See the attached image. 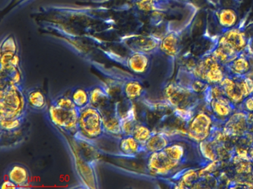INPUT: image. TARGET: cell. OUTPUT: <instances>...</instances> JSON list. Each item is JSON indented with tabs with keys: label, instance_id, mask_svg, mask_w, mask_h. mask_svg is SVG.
I'll use <instances>...</instances> for the list:
<instances>
[{
	"label": "cell",
	"instance_id": "1",
	"mask_svg": "<svg viewBox=\"0 0 253 189\" xmlns=\"http://www.w3.org/2000/svg\"><path fill=\"white\" fill-rule=\"evenodd\" d=\"M0 93V118H24L27 99L20 85L8 81Z\"/></svg>",
	"mask_w": 253,
	"mask_h": 189
},
{
	"label": "cell",
	"instance_id": "28",
	"mask_svg": "<svg viewBox=\"0 0 253 189\" xmlns=\"http://www.w3.org/2000/svg\"><path fill=\"white\" fill-rule=\"evenodd\" d=\"M239 85L240 89L244 94V97H248L253 94V78L247 76H234Z\"/></svg>",
	"mask_w": 253,
	"mask_h": 189
},
{
	"label": "cell",
	"instance_id": "37",
	"mask_svg": "<svg viewBox=\"0 0 253 189\" xmlns=\"http://www.w3.org/2000/svg\"><path fill=\"white\" fill-rule=\"evenodd\" d=\"M15 188H17V186L14 184L12 182L10 181L9 180H7V181L4 182L2 183V186H1V189H15Z\"/></svg>",
	"mask_w": 253,
	"mask_h": 189
},
{
	"label": "cell",
	"instance_id": "25",
	"mask_svg": "<svg viewBox=\"0 0 253 189\" xmlns=\"http://www.w3.org/2000/svg\"><path fill=\"white\" fill-rule=\"evenodd\" d=\"M134 109H130L124 117L121 118V129L123 135H131L137 124Z\"/></svg>",
	"mask_w": 253,
	"mask_h": 189
},
{
	"label": "cell",
	"instance_id": "6",
	"mask_svg": "<svg viewBox=\"0 0 253 189\" xmlns=\"http://www.w3.org/2000/svg\"><path fill=\"white\" fill-rule=\"evenodd\" d=\"M166 100L176 109H187L190 107L195 97L191 89L177 84H170L164 90Z\"/></svg>",
	"mask_w": 253,
	"mask_h": 189
},
{
	"label": "cell",
	"instance_id": "19",
	"mask_svg": "<svg viewBox=\"0 0 253 189\" xmlns=\"http://www.w3.org/2000/svg\"><path fill=\"white\" fill-rule=\"evenodd\" d=\"M227 66L233 76H244L250 72L251 68L245 52L238 55L230 63H228Z\"/></svg>",
	"mask_w": 253,
	"mask_h": 189
},
{
	"label": "cell",
	"instance_id": "38",
	"mask_svg": "<svg viewBox=\"0 0 253 189\" xmlns=\"http://www.w3.org/2000/svg\"><path fill=\"white\" fill-rule=\"evenodd\" d=\"M249 155H250V158L253 159V146H252L251 149H250Z\"/></svg>",
	"mask_w": 253,
	"mask_h": 189
},
{
	"label": "cell",
	"instance_id": "12",
	"mask_svg": "<svg viewBox=\"0 0 253 189\" xmlns=\"http://www.w3.org/2000/svg\"><path fill=\"white\" fill-rule=\"evenodd\" d=\"M103 118L104 130L114 135H123L121 129V118L117 112L112 102L98 109Z\"/></svg>",
	"mask_w": 253,
	"mask_h": 189
},
{
	"label": "cell",
	"instance_id": "13",
	"mask_svg": "<svg viewBox=\"0 0 253 189\" xmlns=\"http://www.w3.org/2000/svg\"><path fill=\"white\" fill-rule=\"evenodd\" d=\"M180 36L178 31H169L161 38L160 50L169 57H175L180 51Z\"/></svg>",
	"mask_w": 253,
	"mask_h": 189
},
{
	"label": "cell",
	"instance_id": "16",
	"mask_svg": "<svg viewBox=\"0 0 253 189\" xmlns=\"http://www.w3.org/2000/svg\"><path fill=\"white\" fill-rule=\"evenodd\" d=\"M127 66L136 74H144L149 69L150 59L149 54L142 52H133L127 59Z\"/></svg>",
	"mask_w": 253,
	"mask_h": 189
},
{
	"label": "cell",
	"instance_id": "36",
	"mask_svg": "<svg viewBox=\"0 0 253 189\" xmlns=\"http://www.w3.org/2000/svg\"><path fill=\"white\" fill-rule=\"evenodd\" d=\"M247 54L253 56V35L248 36V44H247Z\"/></svg>",
	"mask_w": 253,
	"mask_h": 189
},
{
	"label": "cell",
	"instance_id": "26",
	"mask_svg": "<svg viewBox=\"0 0 253 189\" xmlns=\"http://www.w3.org/2000/svg\"><path fill=\"white\" fill-rule=\"evenodd\" d=\"M153 131L145 124L137 123L135 127H134V131H133L131 135L140 143V144H146V142L150 138L151 136L153 134Z\"/></svg>",
	"mask_w": 253,
	"mask_h": 189
},
{
	"label": "cell",
	"instance_id": "7",
	"mask_svg": "<svg viewBox=\"0 0 253 189\" xmlns=\"http://www.w3.org/2000/svg\"><path fill=\"white\" fill-rule=\"evenodd\" d=\"M212 119L204 112H199L194 115L188 125L187 134L190 138L198 143L209 138L211 132Z\"/></svg>",
	"mask_w": 253,
	"mask_h": 189
},
{
	"label": "cell",
	"instance_id": "5",
	"mask_svg": "<svg viewBox=\"0 0 253 189\" xmlns=\"http://www.w3.org/2000/svg\"><path fill=\"white\" fill-rule=\"evenodd\" d=\"M247 17L248 14H246L238 25L223 31L217 41L224 43L238 54L246 52L248 44V35L245 31L246 19Z\"/></svg>",
	"mask_w": 253,
	"mask_h": 189
},
{
	"label": "cell",
	"instance_id": "17",
	"mask_svg": "<svg viewBox=\"0 0 253 189\" xmlns=\"http://www.w3.org/2000/svg\"><path fill=\"white\" fill-rule=\"evenodd\" d=\"M8 180L14 183L17 187L26 186L29 180L30 174L25 165L15 164L8 170Z\"/></svg>",
	"mask_w": 253,
	"mask_h": 189
},
{
	"label": "cell",
	"instance_id": "21",
	"mask_svg": "<svg viewBox=\"0 0 253 189\" xmlns=\"http://www.w3.org/2000/svg\"><path fill=\"white\" fill-rule=\"evenodd\" d=\"M119 148L123 154L128 156H134L144 149V146L132 135H124L120 140Z\"/></svg>",
	"mask_w": 253,
	"mask_h": 189
},
{
	"label": "cell",
	"instance_id": "8",
	"mask_svg": "<svg viewBox=\"0 0 253 189\" xmlns=\"http://www.w3.org/2000/svg\"><path fill=\"white\" fill-rule=\"evenodd\" d=\"M180 162L170 158L164 150L152 152L147 160V168L150 173L158 176H167L172 172Z\"/></svg>",
	"mask_w": 253,
	"mask_h": 189
},
{
	"label": "cell",
	"instance_id": "2",
	"mask_svg": "<svg viewBox=\"0 0 253 189\" xmlns=\"http://www.w3.org/2000/svg\"><path fill=\"white\" fill-rule=\"evenodd\" d=\"M78 131L88 139L100 137L105 131L100 111L90 105L80 109Z\"/></svg>",
	"mask_w": 253,
	"mask_h": 189
},
{
	"label": "cell",
	"instance_id": "22",
	"mask_svg": "<svg viewBox=\"0 0 253 189\" xmlns=\"http://www.w3.org/2000/svg\"><path fill=\"white\" fill-rule=\"evenodd\" d=\"M123 92L127 100H135L143 95L144 87L138 80H128L124 83Z\"/></svg>",
	"mask_w": 253,
	"mask_h": 189
},
{
	"label": "cell",
	"instance_id": "23",
	"mask_svg": "<svg viewBox=\"0 0 253 189\" xmlns=\"http://www.w3.org/2000/svg\"><path fill=\"white\" fill-rule=\"evenodd\" d=\"M28 106L35 110H43L47 107V100L44 93L39 89H34L26 94Z\"/></svg>",
	"mask_w": 253,
	"mask_h": 189
},
{
	"label": "cell",
	"instance_id": "35",
	"mask_svg": "<svg viewBox=\"0 0 253 189\" xmlns=\"http://www.w3.org/2000/svg\"><path fill=\"white\" fill-rule=\"evenodd\" d=\"M157 1L169 3V4H170L171 1H174V2H178L180 3V4H184L185 6L191 5V4H195L192 0H157Z\"/></svg>",
	"mask_w": 253,
	"mask_h": 189
},
{
	"label": "cell",
	"instance_id": "15",
	"mask_svg": "<svg viewBox=\"0 0 253 189\" xmlns=\"http://www.w3.org/2000/svg\"><path fill=\"white\" fill-rule=\"evenodd\" d=\"M219 84L223 89L226 97L234 105L242 103L245 99L234 77L226 76Z\"/></svg>",
	"mask_w": 253,
	"mask_h": 189
},
{
	"label": "cell",
	"instance_id": "31",
	"mask_svg": "<svg viewBox=\"0 0 253 189\" xmlns=\"http://www.w3.org/2000/svg\"><path fill=\"white\" fill-rule=\"evenodd\" d=\"M17 51H18V47H17L15 38L12 35H8L3 40L1 44V53H5V52L17 53Z\"/></svg>",
	"mask_w": 253,
	"mask_h": 189
},
{
	"label": "cell",
	"instance_id": "34",
	"mask_svg": "<svg viewBox=\"0 0 253 189\" xmlns=\"http://www.w3.org/2000/svg\"><path fill=\"white\" fill-rule=\"evenodd\" d=\"M241 104L244 108V112H247V113L253 112V94L245 97Z\"/></svg>",
	"mask_w": 253,
	"mask_h": 189
},
{
	"label": "cell",
	"instance_id": "9",
	"mask_svg": "<svg viewBox=\"0 0 253 189\" xmlns=\"http://www.w3.org/2000/svg\"><path fill=\"white\" fill-rule=\"evenodd\" d=\"M126 44L134 52L150 54L160 49L161 40L154 35H131L124 38Z\"/></svg>",
	"mask_w": 253,
	"mask_h": 189
},
{
	"label": "cell",
	"instance_id": "20",
	"mask_svg": "<svg viewBox=\"0 0 253 189\" xmlns=\"http://www.w3.org/2000/svg\"><path fill=\"white\" fill-rule=\"evenodd\" d=\"M169 144L170 140L167 134L161 132L153 133L144 145V150L149 154L160 152L164 150Z\"/></svg>",
	"mask_w": 253,
	"mask_h": 189
},
{
	"label": "cell",
	"instance_id": "30",
	"mask_svg": "<svg viewBox=\"0 0 253 189\" xmlns=\"http://www.w3.org/2000/svg\"><path fill=\"white\" fill-rule=\"evenodd\" d=\"M200 149H201V153L206 159L210 161L217 160V152L214 150L211 142L207 141V140L201 142Z\"/></svg>",
	"mask_w": 253,
	"mask_h": 189
},
{
	"label": "cell",
	"instance_id": "29",
	"mask_svg": "<svg viewBox=\"0 0 253 189\" xmlns=\"http://www.w3.org/2000/svg\"><path fill=\"white\" fill-rule=\"evenodd\" d=\"M23 123V118H0V125L2 131H17Z\"/></svg>",
	"mask_w": 253,
	"mask_h": 189
},
{
	"label": "cell",
	"instance_id": "24",
	"mask_svg": "<svg viewBox=\"0 0 253 189\" xmlns=\"http://www.w3.org/2000/svg\"><path fill=\"white\" fill-rule=\"evenodd\" d=\"M75 106L79 109H84L89 106V92L83 87H77L72 92L71 95Z\"/></svg>",
	"mask_w": 253,
	"mask_h": 189
},
{
	"label": "cell",
	"instance_id": "18",
	"mask_svg": "<svg viewBox=\"0 0 253 189\" xmlns=\"http://www.w3.org/2000/svg\"><path fill=\"white\" fill-rule=\"evenodd\" d=\"M90 106L100 109L111 101L107 90L101 86H94L89 90Z\"/></svg>",
	"mask_w": 253,
	"mask_h": 189
},
{
	"label": "cell",
	"instance_id": "27",
	"mask_svg": "<svg viewBox=\"0 0 253 189\" xmlns=\"http://www.w3.org/2000/svg\"><path fill=\"white\" fill-rule=\"evenodd\" d=\"M164 151L170 158L180 162L183 160L186 154L184 146H182L180 143H173V144L170 143L164 149Z\"/></svg>",
	"mask_w": 253,
	"mask_h": 189
},
{
	"label": "cell",
	"instance_id": "14",
	"mask_svg": "<svg viewBox=\"0 0 253 189\" xmlns=\"http://www.w3.org/2000/svg\"><path fill=\"white\" fill-rule=\"evenodd\" d=\"M211 112L216 118L227 120L234 112L235 105L229 100L226 95L220 96L217 98L209 100Z\"/></svg>",
	"mask_w": 253,
	"mask_h": 189
},
{
	"label": "cell",
	"instance_id": "11",
	"mask_svg": "<svg viewBox=\"0 0 253 189\" xmlns=\"http://www.w3.org/2000/svg\"><path fill=\"white\" fill-rule=\"evenodd\" d=\"M223 130L226 135L232 137H241L247 134L248 131L247 112L244 111L233 112L226 120Z\"/></svg>",
	"mask_w": 253,
	"mask_h": 189
},
{
	"label": "cell",
	"instance_id": "32",
	"mask_svg": "<svg viewBox=\"0 0 253 189\" xmlns=\"http://www.w3.org/2000/svg\"><path fill=\"white\" fill-rule=\"evenodd\" d=\"M199 177L198 173L194 170H191V171H186L184 174H183L182 178L180 179V188H186L189 187L190 185L192 184V183L195 181Z\"/></svg>",
	"mask_w": 253,
	"mask_h": 189
},
{
	"label": "cell",
	"instance_id": "4",
	"mask_svg": "<svg viewBox=\"0 0 253 189\" xmlns=\"http://www.w3.org/2000/svg\"><path fill=\"white\" fill-rule=\"evenodd\" d=\"M79 115L78 108L65 109L53 103L48 108V117L51 123L58 128L66 131H78Z\"/></svg>",
	"mask_w": 253,
	"mask_h": 189
},
{
	"label": "cell",
	"instance_id": "10",
	"mask_svg": "<svg viewBox=\"0 0 253 189\" xmlns=\"http://www.w3.org/2000/svg\"><path fill=\"white\" fill-rule=\"evenodd\" d=\"M212 15L223 31L233 28L240 22L239 12L233 6H222L214 10Z\"/></svg>",
	"mask_w": 253,
	"mask_h": 189
},
{
	"label": "cell",
	"instance_id": "3",
	"mask_svg": "<svg viewBox=\"0 0 253 189\" xmlns=\"http://www.w3.org/2000/svg\"><path fill=\"white\" fill-rule=\"evenodd\" d=\"M193 75L195 78L211 85L220 84L226 77L223 65L211 53H209L195 64Z\"/></svg>",
	"mask_w": 253,
	"mask_h": 189
},
{
	"label": "cell",
	"instance_id": "33",
	"mask_svg": "<svg viewBox=\"0 0 253 189\" xmlns=\"http://www.w3.org/2000/svg\"><path fill=\"white\" fill-rule=\"evenodd\" d=\"M53 103L60 106V107L65 108V109H73L78 108L75 106L72 97H67V96L63 95L57 97V98L53 101Z\"/></svg>",
	"mask_w": 253,
	"mask_h": 189
}]
</instances>
